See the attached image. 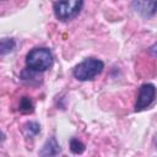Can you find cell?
Returning <instances> with one entry per match:
<instances>
[{
	"instance_id": "cell-3",
	"label": "cell",
	"mask_w": 157,
	"mask_h": 157,
	"mask_svg": "<svg viewBox=\"0 0 157 157\" xmlns=\"http://www.w3.org/2000/svg\"><path fill=\"white\" fill-rule=\"evenodd\" d=\"M83 6L82 0H65V1H55L53 4L54 15L58 20L66 22L75 18Z\"/></svg>"
},
{
	"instance_id": "cell-6",
	"label": "cell",
	"mask_w": 157,
	"mask_h": 157,
	"mask_svg": "<svg viewBox=\"0 0 157 157\" xmlns=\"http://www.w3.org/2000/svg\"><path fill=\"white\" fill-rule=\"evenodd\" d=\"M60 152H61L60 145L58 144L56 139L54 136H52L42 146L40 151L38 152V156L39 157H59Z\"/></svg>"
},
{
	"instance_id": "cell-2",
	"label": "cell",
	"mask_w": 157,
	"mask_h": 157,
	"mask_svg": "<svg viewBox=\"0 0 157 157\" xmlns=\"http://www.w3.org/2000/svg\"><path fill=\"white\" fill-rule=\"evenodd\" d=\"M104 69V63L97 58H86L72 69V75L78 81H91Z\"/></svg>"
},
{
	"instance_id": "cell-4",
	"label": "cell",
	"mask_w": 157,
	"mask_h": 157,
	"mask_svg": "<svg viewBox=\"0 0 157 157\" xmlns=\"http://www.w3.org/2000/svg\"><path fill=\"white\" fill-rule=\"evenodd\" d=\"M156 92H157V90L153 83H150V82L142 83L137 90L136 102H135V107H134L135 112H142L146 108H148L156 98Z\"/></svg>"
},
{
	"instance_id": "cell-5",
	"label": "cell",
	"mask_w": 157,
	"mask_h": 157,
	"mask_svg": "<svg viewBox=\"0 0 157 157\" xmlns=\"http://www.w3.org/2000/svg\"><path fill=\"white\" fill-rule=\"evenodd\" d=\"M131 6L145 18H150L157 12V1H132Z\"/></svg>"
},
{
	"instance_id": "cell-10",
	"label": "cell",
	"mask_w": 157,
	"mask_h": 157,
	"mask_svg": "<svg viewBox=\"0 0 157 157\" xmlns=\"http://www.w3.org/2000/svg\"><path fill=\"white\" fill-rule=\"evenodd\" d=\"M25 131L28 136H34L40 131V125L37 121H27L25 124Z\"/></svg>"
},
{
	"instance_id": "cell-1",
	"label": "cell",
	"mask_w": 157,
	"mask_h": 157,
	"mask_svg": "<svg viewBox=\"0 0 157 157\" xmlns=\"http://www.w3.org/2000/svg\"><path fill=\"white\" fill-rule=\"evenodd\" d=\"M54 63L53 53L47 47H36L26 55V66L33 72H43L52 67Z\"/></svg>"
},
{
	"instance_id": "cell-7",
	"label": "cell",
	"mask_w": 157,
	"mask_h": 157,
	"mask_svg": "<svg viewBox=\"0 0 157 157\" xmlns=\"http://www.w3.org/2000/svg\"><path fill=\"white\" fill-rule=\"evenodd\" d=\"M16 47V42L13 38H2L0 40V54L5 55L10 52H12Z\"/></svg>"
},
{
	"instance_id": "cell-8",
	"label": "cell",
	"mask_w": 157,
	"mask_h": 157,
	"mask_svg": "<svg viewBox=\"0 0 157 157\" xmlns=\"http://www.w3.org/2000/svg\"><path fill=\"white\" fill-rule=\"evenodd\" d=\"M18 110L23 114H29L34 110V107H33V103L31 101V98L28 97H21L20 98V102H18Z\"/></svg>"
},
{
	"instance_id": "cell-9",
	"label": "cell",
	"mask_w": 157,
	"mask_h": 157,
	"mask_svg": "<svg viewBox=\"0 0 157 157\" xmlns=\"http://www.w3.org/2000/svg\"><path fill=\"white\" fill-rule=\"evenodd\" d=\"M69 146H70V151L75 155H81L85 151V145L76 137H71L69 141Z\"/></svg>"
},
{
	"instance_id": "cell-11",
	"label": "cell",
	"mask_w": 157,
	"mask_h": 157,
	"mask_svg": "<svg viewBox=\"0 0 157 157\" xmlns=\"http://www.w3.org/2000/svg\"><path fill=\"white\" fill-rule=\"evenodd\" d=\"M148 50H150V53H151L153 56H156V58H157V43H155L152 47H150V49H148Z\"/></svg>"
}]
</instances>
